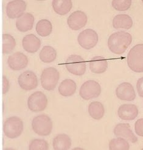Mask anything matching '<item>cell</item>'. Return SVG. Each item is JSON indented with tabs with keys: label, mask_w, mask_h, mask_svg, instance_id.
Wrapping results in <instances>:
<instances>
[{
	"label": "cell",
	"mask_w": 143,
	"mask_h": 150,
	"mask_svg": "<svg viewBox=\"0 0 143 150\" xmlns=\"http://www.w3.org/2000/svg\"><path fill=\"white\" fill-rule=\"evenodd\" d=\"M132 42V37L129 33L119 31L112 34L108 39L109 50L115 54H122Z\"/></svg>",
	"instance_id": "1"
},
{
	"label": "cell",
	"mask_w": 143,
	"mask_h": 150,
	"mask_svg": "<svg viewBox=\"0 0 143 150\" xmlns=\"http://www.w3.org/2000/svg\"><path fill=\"white\" fill-rule=\"evenodd\" d=\"M127 64L136 73H143V43L137 44L130 50L127 55Z\"/></svg>",
	"instance_id": "2"
},
{
	"label": "cell",
	"mask_w": 143,
	"mask_h": 150,
	"mask_svg": "<svg viewBox=\"0 0 143 150\" xmlns=\"http://www.w3.org/2000/svg\"><path fill=\"white\" fill-rule=\"evenodd\" d=\"M23 122L18 117H11L4 123L3 131L5 136L9 139L18 137L23 131Z\"/></svg>",
	"instance_id": "3"
},
{
	"label": "cell",
	"mask_w": 143,
	"mask_h": 150,
	"mask_svg": "<svg viewBox=\"0 0 143 150\" xmlns=\"http://www.w3.org/2000/svg\"><path fill=\"white\" fill-rule=\"evenodd\" d=\"M32 127L37 134L40 136H48L52 130V122L49 116L39 115L33 118Z\"/></svg>",
	"instance_id": "4"
},
{
	"label": "cell",
	"mask_w": 143,
	"mask_h": 150,
	"mask_svg": "<svg viewBox=\"0 0 143 150\" xmlns=\"http://www.w3.org/2000/svg\"><path fill=\"white\" fill-rule=\"evenodd\" d=\"M60 79V73L54 67H48L42 73L40 81L42 87L46 91H53Z\"/></svg>",
	"instance_id": "5"
},
{
	"label": "cell",
	"mask_w": 143,
	"mask_h": 150,
	"mask_svg": "<svg viewBox=\"0 0 143 150\" xmlns=\"http://www.w3.org/2000/svg\"><path fill=\"white\" fill-rule=\"evenodd\" d=\"M65 66L68 71L76 76L84 75L87 69L85 60L77 54H73L68 57L65 62Z\"/></svg>",
	"instance_id": "6"
},
{
	"label": "cell",
	"mask_w": 143,
	"mask_h": 150,
	"mask_svg": "<svg viewBox=\"0 0 143 150\" xmlns=\"http://www.w3.org/2000/svg\"><path fill=\"white\" fill-rule=\"evenodd\" d=\"M101 93V87L98 82L94 80H88L82 85L79 95L82 99L89 100L98 97Z\"/></svg>",
	"instance_id": "7"
},
{
	"label": "cell",
	"mask_w": 143,
	"mask_h": 150,
	"mask_svg": "<svg viewBox=\"0 0 143 150\" xmlns=\"http://www.w3.org/2000/svg\"><path fill=\"white\" fill-rule=\"evenodd\" d=\"M48 105V98L42 92L37 91L29 96L27 106L30 110L34 112L43 111Z\"/></svg>",
	"instance_id": "8"
},
{
	"label": "cell",
	"mask_w": 143,
	"mask_h": 150,
	"mask_svg": "<svg viewBox=\"0 0 143 150\" xmlns=\"http://www.w3.org/2000/svg\"><path fill=\"white\" fill-rule=\"evenodd\" d=\"M98 40V34L92 29L84 30L79 34L77 37L79 44L85 50H90L94 48Z\"/></svg>",
	"instance_id": "9"
},
{
	"label": "cell",
	"mask_w": 143,
	"mask_h": 150,
	"mask_svg": "<svg viewBox=\"0 0 143 150\" xmlns=\"http://www.w3.org/2000/svg\"><path fill=\"white\" fill-rule=\"evenodd\" d=\"M20 87L25 91H32L38 86V79L34 72L27 70L22 73L18 79Z\"/></svg>",
	"instance_id": "10"
},
{
	"label": "cell",
	"mask_w": 143,
	"mask_h": 150,
	"mask_svg": "<svg viewBox=\"0 0 143 150\" xmlns=\"http://www.w3.org/2000/svg\"><path fill=\"white\" fill-rule=\"evenodd\" d=\"M27 4L23 0H14L9 1L6 6V14L11 19L19 18L24 14Z\"/></svg>",
	"instance_id": "11"
},
{
	"label": "cell",
	"mask_w": 143,
	"mask_h": 150,
	"mask_svg": "<svg viewBox=\"0 0 143 150\" xmlns=\"http://www.w3.org/2000/svg\"><path fill=\"white\" fill-rule=\"evenodd\" d=\"M87 21L88 18L85 12L76 11L73 12L68 18L67 23L71 29L78 31L86 25Z\"/></svg>",
	"instance_id": "12"
},
{
	"label": "cell",
	"mask_w": 143,
	"mask_h": 150,
	"mask_svg": "<svg viewBox=\"0 0 143 150\" xmlns=\"http://www.w3.org/2000/svg\"><path fill=\"white\" fill-rule=\"evenodd\" d=\"M118 98L123 101H132L136 98V93L133 86L129 82H123L116 89Z\"/></svg>",
	"instance_id": "13"
},
{
	"label": "cell",
	"mask_w": 143,
	"mask_h": 150,
	"mask_svg": "<svg viewBox=\"0 0 143 150\" xmlns=\"http://www.w3.org/2000/svg\"><path fill=\"white\" fill-rule=\"evenodd\" d=\"M27 57L21 52H16L11 55L7 59V64L10 68L15 71L25 69L28 64Z\"/></svg>",
	"instance_id": "14"
},
{
	"label": "cell",
	"mask_w": 143,
	"mask_h": 150,
	"mask_svg": "<svg viewBox=\"0 0 143 150\" xmlns=\"http://www.w3.org/2000/svg\"><path fill=\"white\" fill-rule=\"evenodd\" d=\"M139 114L137 106L132 104H124L120 106L118 110L119 117L123 120H133Z\"/></svg>",
	"instance_id": "15"
},
{
	"label": "cell",
	"mask_w": 143,
	"mask_h": 150,
	"mask_svg": "<svg viewBox=\"0 0 143 150\" xmlns=\"http://www.w3.org/2000/svg\"><path fill=\"white\" fill-rule=\"evenodd\" d=\"M114 134L117 137L125 138L131 142L132 143H136L138 138L135 136L134 133L130 129V126L128 123H119L116 125L113 130Z\"/></svg>",
	"instance_id": "16"
},
{
	"label": "cell",
	"mask_w": 143,
	"mask_h": 150,
	"mask_svg": "<svg viewBox=\"0 0 143 150\" xmlns=\"http://www.w3.org/2000/svg\"><path fill=\"white\" fill-rule=\"evenodd\" d=\"M24 50L29 53H35L41 46V41L35 35L30 34L25 35L22 40Z\"/></svg>",
	"instance_id": "17"
},
{
	"label": "cell",
	"mask_w": 143,
	"mask_h": 150,
	"mask_svg": "<svg viewBox=\"0 0 143 150\" xmlns=\"http://www.w3.org/2000/svg\"><path fill=\"white\" fill-rule=\"evenodd\" d=\"M34 17L30 13H25L17 20L16 27L19 31L25 33L31 30L34 23Z\"/></svg>",
	"instance_id": "18"
},
{
	"label": "cell",
	"mask_w": 143,
	"mask_h": 150,
	"mask_svg": "<svg viewBox=\"0 0 143 150\" xmlns=\"http://www.w3.org/2000/svg\"><path fill=\"white\" fill-rule=\"evenodd\" d=\"M89 67L93 73L101 74L107 70L108 62L107 59L102 56H95L90 60Z\"/></svg>",
	"instance_id": "19"
},
{
	"label": "cell",
	"mask_w": 143,
	"mask_h": 150,
	"mask_svg": "<svg viewBox=\"0 0 143 150\" xmlns=\"http://www.w3.org/2000/svg\"><path fill=\"white\" fill-rule=\"evenodd\" d=\"M113 26L115 29H130L133 24L132 18L127 14H118L113 19Z\"/></svg>",
	"instance_id": "20"
},
{
	"label": "cell",
	"mask_w": 143,
	"mask_h": 150,
	"mask_svg": "<svg viewBox=\"0 0 143 150\" xmlns=\"http://www.w3.org/2000/svg\"><path fill=\"white\" fill-rule=\"evenodd\" d=\"M77 85L73 80L66 79L63 80L58 87V92L62 96L68 97L73 95L76 91Z\"/></svg>",
	"instance_id": "21"
},
{
	"label": "cell",
	"mask_w": 143,
	"mask_h": 150,
	"mask_svg": "<svg viewBox=\"0 0 143 150\" xmlns=\"http://www.w3.org/2000/svg\"><path fill=\"white\" fill-rule=\"evenodd\" d=\"M52 145L56 150H68L71 146V140L68 135L61 134L54 138Z\"/></svg>",
	"instance_id": "22"
},
{
	"label": "cell",
	"mask_w": 143,
	"mask_h": 150,
	"mask_svg": "<svg viewBox=\"0 0 143 150\" xmlns=\"http://www.w3.org/2000/svg\"><path fill=\"white\" fill-rule=\"evenodd\" d=\"M52 5L56 13L60 16H65L71 10L73 3L71 0H54Z\"/></svg>",
	"instance_id": "23"
},
{
	"label": "cell",
	"mask_w": 143,
	"mask_h": 150,
	"mask_svg": "<svg viewBox=\"0 0 143 150\" xmlns=\"http://www.w3.org/2000/svg\"><path fill=\"white\" fill-rule=\"evenodd\" d=\"M88 113L92 118L96 120L102 118L105 114L103 104L99 101L92 102L88 106Z\"/></svg>",
	"instance_id": "24"
},
{
	"label": "cell",
	"mask_w": 143,
	"mask_h": 150,
	"mask_svg": "<svg viewBox=\"0 0 143 150\" xmlns=\"http://www.w3.org/2000/svg\"><path fill=\"white\" fill-rule=\"evenodd\" d=\"M39 57L44 63H51L54 61L57 57L56 50L51 46H44L40 52Z\"/></svg>",
	"instance_id": "25"
},
{
	"label": "cell",
	"mask_w": 143,
	"mask_h": 150,
	"mask_svg": "<svg viewBox=\"0 0 143 150\" xmlns=\"http://www.w3.org/2000/svg\"><path fill=\"white\" fill-rule=\"evenodd\" d=\"M35 30L37 33L40 36L47 37L52 33V25L49 20L42 19L37 22Z\"/></svg>",
	"instance_id": "26"
},
{
	"label": "cell",
	"mask_w": 143,
	"mask_h": 150,
	"mask_svg": "<svg viewBox=\"0 0 143 150\" xmlns=\"http://www.w3.org/2000/svg\"><path fill=\"white\" fill-rule=\"evenodd\" d=\"M16 47V41L14 37L9 34L3 35V54H10Z\"/></svg>",
	"instance_id": "27"
},
{
	"label": "cell",
	"mask_w": 143,
	"mask_h": 150,
	"mask_svg": "<svg viewBox=\"0 0 143 150\" xmlns=\"http://www.w3.org/2000/svg\"><path fill=\"white\" fill-rule=\"evenodd\" d=\"M109 149L111 150L121 149L127 150L130 149V145L126 140L122 137H118L110 140Z\"/></svg>",
	"instance_id": "28"
},
{
	"label": "cell",
	"mask_w": 143,
	"mask_h": 150,
	"mask_svg": "<svg viewBox=\"0 0 143 150\" xmlns=\"http://www.w3.org/2000/svg\"><path fill=\"white\" fill-rule=\"evenodd\" d=\"M29 150H48L49 149V144L43 139H34L29 146Z\"/></svg>",
	"instance_id": "29"
},
{
	"label": "cell",
	"mask_w": 143,
	"mask_h": 150,
	"mask_svg": "<svg viewBox=\"0 0 143 150\" xmlns=\"http://www.w3.org/2000/svg\"><path fill=\"white\" fill-rule=\"evenodd\" d=\"M131 4V0H113L111 2L112 7L118 11H125L130 8Z\"/></svg>",
	"instance_id": "30"
},
{
	"label": "cell",
	"mask_w": 143,
	"mask_h": 150,
	"mask_svg": "<svg viewBox=\"0 0 143 150\" xmlns=\"http://www.w3.org/2000/svg\"><path fill=\"white\" fill-rule=\"evenodd\" d=\"M135 131L138 136L143 137V118L138 119L135 122Z\"/></svg>",
	"instance_id": "31"
},
{
	"label": "cell",
	"mask_w": 143,
	"mask_h": 150,
	"mask_svg": "<svg viewBox=\"0 0 143 150\" xmlns=\"http://www.w3.org/2000/svg\"><path fill=\"white\" fill-rule=\"evenodd\" d=\"M137 89L138 95L143 98V77L139 78L137 83Z\"/></svg>",
	"instance_id": "32"
},
{
	"label": "cell",
	"mask_w": 143,
	"mask_h": 150,
	"mask_svg": "<svg viewBox=\"0 0 143 150\" xmlns=\"http://www.w3.org/2000/svg\"><path fill=\"white\" fill-rule=\"evenodd\" d=\"M10 88L9 82L8 79L5 76H3V93L6 94L8 92Z\"/></svg>",
	"instance_id": "33"
},
{
	"label": "cell",
	"mask_w": 143,
	"mask_h": 150,
	"mask_svg": "<svg viewBox=\"0 0 143 150\" xmlns=\"http://www.w3.org/2000/svg\"><path fill=\"white\" fill-rule=\"evenodd\" d=\"M73 149H83L82 148H74Z\"/></svg>",
	"instance_id": "34"
},
{
	"label": "cell",
	"mask_w": 143,
	"mask_h": 150,
	"mask_svg": "<svg viewBox=\"0 0 143 150\" xmlns=\"http://www.w3.org/2000/svg\"><path fill=\"white\" fill-rule=\"evenodd\" d=\"M142 3H143V0H142Z\"/></svg>",
	"instance_id": "35"
},
{
	"label": "cell",
	"mask_w": 143,
	"mask_h": 150,
	"mask_svg": "<svg viewBox=\"0 0 143 150\" xmlns=\"http://www.w3.org/2000/svg\"><path fill=\"white\" fill-rule=\"evenodd\" d=\"M142 149H143V148H142Z\"/></svg>",
	"instance_id": "36"
}]
</instances>
